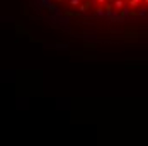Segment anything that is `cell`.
Masks as SVG:
<instances>
[{
    "label": "cell",
    "mask_w": 148,
    "mask_h": 146,
    "mask_svg": "<svg viewBox=\"0 0 148 146\" xmlns=\"http://www.w3.org/2000/svg\"><path fill=\"white\" fill-rule=\"evenodd\" d=\"M130 3H131V7H136L140 3V0H130Z\"/></svg>",
    "instance_id": "1"
},
{
    "label": "cell",
    "mask_w": 148,
    "mask_h": 146,
    "mask_svg": "<svg viewBox=\"0 0 148 146\" xmlns=\"http://www.w3.org/2000/svg\"><path fill=\"white\" fill-rule=\"evenodd\" d=\"M116 7H118V9L123 7V0H118V2H116Z\"/></svg>",
    "instance_id": "2"
},
{
    "label": "cell",
    "mask_w": 148,
    "mask_h": 146,
    "mask_svg": "<svg viewBox=\"0 0 148 146\" xmlns=\"http://www.w3.org/2000/svg\"><path fill=\"white\" fill-rule=\"evenodd\" d=\"M70 3L75 7V5H78V0H70Z\"/></svg>",
    "instance_id": "3"
},
{
    "label": "cell",
    "mask_w": 148,
    "mask_h": 146,
    "mask_svg": "<svg viewBox=\"0 0 148 146\" xmlns=\"http://www.w3.org/2000/svg\"><path fill=\"white\" fill-rule=\"evenodd\" d=\"M145 2H147V3H148V0H145Z\"/></svg>",
    "instance_id": "4"
}]
</instances>
